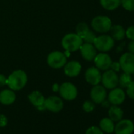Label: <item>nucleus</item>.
I'll return each instance as SVG.
<instances>
[{
    "label": "nucleus",
    "instance_id": "obj_12",
    "mask_svg": "<svg viewBox=\"0 0 134 134\" xmlns=\"http://www.w3.org/2000/svg\"><path fill=\"white\" fill-rule=\"evenodd\" d=\"M96 68L100 70H107L110 69L112 60L109 54L106 53H100L96 54L94 58Z\"/></svg>",
    "mask_w": 134,
    "mask_h": 134
},
{
    "label": "nucleus",
    "instance_id": "obj_33",
    "mask_svg": "<svg viewBox=\"0 0 134 134\" xmlns=\"http://www.w3.org/2000/svg\"><path fill=\"white\" fill-rule=\"evenodd\" d=\"M7 78L3 74H0V87H3L7 85Z\"/></svg>",
    "mask_w": 134,
    "mask_h": 134
},
{
    "label": "nucleus",
    "instance_id": "obj_32",
    "mask_svg": "<svg viewBox=\"0 0 134 134\" xmlns=\"http://www.w3.org/2000/svg\"><path fill=\"white\" fill-rule=\"evenodd\" d=\"M8 123V119L6 115L0 114V127H5Z\"/></svg>",
    "mask_w": 134,
    "mask_h": 134
},
{
    "label": "nucleus",
    "instance_id": "obj_23",
    "mask_svg": "<svg viewBox=\"0 0 134 134\" xmlns=\"http://www.w3.org/2000/svg\"><path fill=\"white\" fill-rule=\"evenodd\" d=\"M131 74L123 73L119 77H118V85L121 86V88H126L128 85L132 81V77L130 76Z\"/></svg>",
    "mask_w": 134,
    "mask_h": 134
},
{
    "label": "nucleus",
    "instance_id": "obj_18",
    "mask_svg": "<svg viewBox=\"0 0 134 134\" xmlns=\"http://www.w3.org/2000/svg\"><path fill=\"white\" fill-rule=\"evenodd\" d=\"M29 99L30 101V103L35 106L36 108L44 106V102H45V98L43 96V94L39 92V91H34L32 92H31L29 95Z\"/></svg>",
    "mask_w": 134,
    "mask_h": 134
},
{
    "label": "nucleus",
    "instance_id": "obj_16",
    "mask_svg": "<svg viewBox=\"0 0 134 134\" xmlns=\"http://www.w3.org/2000/svg\"><path fill=\"white\" fill-rule=\"evenodd\" d=\"M80 51L82 57L87 61H92L96 56V49L92 43H82Z\"/></svg>",
    "mask_w": 134,
    "mask_h": 134
},
{
    "label": "nucleus",
    "instance_id": "obj_36",
    "mask_svg": "<svg viewBox=\"0 0 134 134\" xmlns=\"http://www.w3.org/2000/svg\"><path fill=\"white\" fill-rule=\"evenodd\" d=\"M59 90V85L58 84H54L53 85V91L54 92H58Z\"/></svg>",
    "mask_w": 134,
    "mask_h": 134
},
{
    "label": "nucleus",
    "instance_id": "obj_27",
    "mask_svg": "<svg viewBox=\"0 0 134 134\" xmlns=\"http://www.w3.org/2000/svg\"><path fill=\"white\" fill-rule=\"evenodd\" d=\"M82 108L83 110L86 112V113H90V112H92L94 110H95V103H93L92 101H85L84 103H83V106H82Z\"/></svg>",
    "mask_w": 134,
    "mask_h": 134
},
{
    "label": "nucleus",
    "instance_id": "obj_14",
    "mask_svg": "<svg viewBox=\"0 0 134 134\" xmlns=\"http://www.w3.org/2000/svg\"><path fill=\"white\" fill-rule=\"evenodd\" d=\"M101 73L96 67H90L85 72V80L92 85H99L101 82Z\"/></svg>",
    "mask_w": 134,
    "mask_h": 134
},
{
    "label": "nucleus",
    "instance_id": "obj_2",
    "mask_svg": "<svg viewBox=\"0 0 134 134\" xmlns=\"http://www.w3.org/2000/svg\"><path fill=\"white\" fill-rule=\"evenodd\" d=\"M83 43V40L77 33L66 34L62 40V47L69 52L76 51L80 49Z\"/></svg>",
    "mask_w": 134,
    "mask_h": 134
},
{
    "label": "nucleus",
    "instance_id": "obj_3",
    "mask_svg": "<svg viewBox=\"0 0 134 134\" xmlns=\"http://www.w3.org/2000/svg\"><path fill=\"white\" fill-rule=\"evenodd\" d=\"M111 26V20L106 16H97L94 18L92 21V27L97 32H107L110 31Z\"/></svg>",
    "mask_w": 134,
    "mask_h": 134
},
{
    "label": "nucleus",
    "instance_id": "obj_4",
    "mask_svg": "<svg viewBox=\"0 0 134 134\" xmlns=\"http://www.w3.org/2000/svg\"><path fill=\"white\" fill-rule=\"evenodd\" d=\"M93 45L96 49L102 52H107L111 50L114 45V40L108 35H102L96 37Z\"/></svg>",
    "mask_w": 134,
    "mask_h": 134
},
{
    "label": "nucleus",
    "instance_id": "obj_31",
    "mask_svg": "<svg viewBox=\"0 0 134 134\" xmlns=\"http://www.w3.org/2000/svg\"><path fill=\"white\" fill-rule=\"evenodd\" d=\"M110 68L113 70V71H114V72H119L120 70H121V65H120V63H119V62H112V63H111V65H110Z\"/></svg>",
    "mask_w": 134,
    "mask_h": 134
},
{
    "label": "nucleus",
    "instance_id": "obj_25",
    "mask_svg": "<svg viewBox=\"0 0 134 134\" xmlns=\"http://www.w3.org/2000/svg\"><path fill=\"white\" fill-rule=\"evenodd\" d=\"M121 5L128 11H134V0H121Z\"/></svg>",
    "mask_w": 134,
    "mask_h": 134
},
{
    "label": "nucleus",
    "instance_id": "obj_21",
    "mask_svg": "<svg viewBox=\"0 0 134 134\" xmlns=\"http://www.w3.org/2000/svg\"><path fill=\"white\" fill-rule=\"evenodd\" d=\"M110 34H111L110 36L114 40H121L125 36V30L120 25H112L111 28H110Z\"/></svg>",
    "mask_w": 134,
    "mask_h": 134
},
{
    "label": "nucleus",
    "instance_id": "obj_35",
    "mask_svg": "<svg viewBox=\"0 0 134 134\" xmlns=\"http://www.w3.org/2000/svg\"><path fill=\"white\" fill-rule=\"evenodd\" d=\"M101 104L103 105V107H110V102H109V101H107V100L105 99V100H104V101H103V102Z\"/></svg>",
    "mask_w": 134,
    "mask_h": 134
},
{
    "label": "nucleus",
    "instance_id": "obj_19",
    "mask_svg": "<svg viewBox=\"0 0 134 134\" xmlns=\"http://www.w3.org/2000/svg\"><path fill=\"white\" fill-rule=\"evenodd\" d=\"M124 112L121 107H119L117 105H113L110 107L109 110H108V115L109 118L113 121H118L123 118Z\"/></svg>",
    "mask_w": 134,
    "mask_h": 134
},
{
    "label": "nucleus",
    "instance_id": "obj_20",
    "mask_svg": "<svg viewBox=\"0 0 134 134\" xmlns=\"http://www.w3.org/2000/svg\"><path fill=\"white\" fill-rule=\"evenodd\" d=\"M114 121H113L110 118H103L99 121V129L106 133H112L114 130Z\"/></svg>",
    "mask_w": 134,
    "mask_h": 134
},
{
    "label": "nucleus",
    "instance_id": "obj_24",
    "mask_svg": "<svg viewBox=\"0 0 134 134\" xmlns=\"http://www.w3.org/2000/svg\"><path fill=\"white\" fill-rule=\"evenodd\" d=\"M89 28H88V25L86 24V23H79L76 28V32H77V34L82 39V37L89 31Z\"/></svg>",
    "mask_w": 134,
    "mask_h": 134
},
{
    "label": "nucleus",
    "instance_id": "obj_28",
    "mask_svg": "<svg viewBox=\"0 0 134 134\" xmlns=\"http://www.w3.org/2000/svg\"><path fill=\"white\" fill-rule=\"evenodd\" d=\"M85 134H104V133L99 129V127H97V126H91V127H89L86 130Z\"/></svg>",
    "mask_w": 134,
    "mask_h": 134
},
{
    "label": "nucleus",
    "instance_id": "obj_22",
    "mask_svg": "<svg viewBox=\"0 0 134 134\" xmlns=\"http://www.w3.org/2000/svg\"><path fill=\"white\" fill-rule=\"evenodd\" d=\"M101 6L107 10H114L121 5V0H99Z\"/></svg>",
    "mask_w": 134,
    "mask_h": 134
},
{
    "label": "nucleus",
    "instance_id": "obj_15",
    "mask_svg": "<svg viewBox=\"0 0 134 134\" xmlns=\"http://www.w3.org/2000/svg\"><path fill=\"white\" fill-rule=\"evenodd\" d=\"M81 70V65L77 61H71L64 65V72L70 77H75L79 75Z\"/></svg>",
    "mask_w": 134,
    "mask_h": 134
},
{
    "label": "nucleus",
    "instance_id": "obj_5",
    "mask_svg": "<svg viewBox=\"0 0 134 134\" xmlns=\"http://www.w3.org/2000/svg\"><path fill=\"white\" fill-rule=\"evenodd\" d=\"M67 62L65 54L61 51H53L47 57V64L54 69H59L63 67Z\"/></svg>",
    "mask_w": 134,
    "mask_h": 134
},
{
    "label": "nucleus",
    "instance_id": "obj_17",
    "mask_svg": "<svg viewBox=\"0 0 134 134\" xmlns=\"http://www.w3.org/2000/svg\"><path fill=\"white\" fill-rule=\"evenodd\" d=\"M16 100V94L12 89H4L0 92V103L3 105H10Z\"/></svg>",
    "mask_w": 134,
    "mask_h": 134
},
{
    "label": "nucleus",
    "instance_id": "obj_10",
    "mask_svg": "<svg viewBox=\"0 0 134 134\" xmlns=\"http://www.w3.org/2000/svg\"><path fill=\"white\" fill-rule=\"evenodd\" d=\"M44 106L47 110L53 113H58L61 111L63 108V101L61 98L52 96L45 99Z\"/></svg>",
    "mask_w": 134,
    "mask_h": 134
},
{
    "label": "nucleus",
    "instance_id": "obj_30",
    "mask_svg": "<svg viewBox=\"0 0 134 134\" xmlns=\"http://www.w3.org/2000/svg\"><path fill=\"white\" fill-rule=\"evenodd\" d=\"M125 36L130 40H134V26H130L125 31Z\"/></svg>",
    "mask_w": 134,
    "mask_h": 134
},
{
    "label": "nucleus",
    "instance_id": "obj_9",
    "mask_svg": "<svg viewBox=\"0 0 134 134\" xmlns=\"http://www.w3.org/2000/svg\"><path fill=\"white\" fill-rule=\"evenodd\" d=\"M115 134H132L134 132V123L129 119H121L114 126Z\"/></svg>",
    "mask_w": 134,
    "mask_h": 134
},
{
    "label": "nucleus",
    "instance_id": "obj_11",
    "mask_svg": "<svg viewBox=\"0 0 134 134\" xmlns=\"http://www.w3.org/2000/svg\"><path fill=\"white\" fill-rule=\"evenodd\" d=\"M125 99V93L121 88H114L111 89L108 95V101L112 105H120Z\"/></svg>",
    "mask_w": 134,
    "mask_h": 134
},
{
    "label": "nucleus",
    "instance_id": "obj_7",
    "mask_svg": "<svg viewBox=\"0 0 134 134\" xmlns=\"http://www.w3.org/2000/svg\"><path fill=\"white\" fill-rule=\"evenodd\" d=\"M119 63L121 70L124 73L129 74H134V54L130 52L124 53L119 59Z\"/></svg>",
    "mask_w": 134,
    "mask_h": 134
},
{
    "label": "nucleus",
    "instance_id": "obj_1",
    "mask_svg": "<svg viewBox=\"0 0 134 134\" xmlns=\"http://www.w3.org/2000/svg\"><path fill=\"white\" fill-rule=\"evenodd\" d=\"M28 77L25 71L18 70L14 71L7 78V85L14 91L22 89L27 84Z\"/></svg>",
    "mask_w": 134,
    "mask_h": 134
},
{
    "label": "nucleus",
    "instance_id": "obj_26",
    "mask_svg": "<svg viewBox=\"0 0 134 134\" xmlns=\"http://www.w3.org/2000/svg\"><path fill=\"white\" fill-rule=\"evenodd\" d=\"M96 35L94 32H92L91 30H89L83 37H82V40L85 42V43H94V40L96 39Z\"/></svg>",
    "mask_w": 134,
    "mask_h": 134
},
{
    "label": "nucleus",
    "instance_id": "obj_13",
    "mask_svg": "<svg viewBox=\"0 0 134 134\" xmlns=\"http://www.w3.org/2000/svg\"><path fill=\"white\" fill-rule=\"evenodd\" d=\"M90 96L93 103H102L107 98V91L103 86L96 85L92 88L90 92Z\"/></svg>",
    "mask_w": 134,
    "mask_h": 134
},
{
    "label": "nucleus",
    "instance_id": "obj_29",
    "mask_svg": "<svg viewBox=\"0 0 134 134\" xmlns=\"http://www.w3.org/2000/svg\"><path fill=\"white\" fill-rule=\"evenodd\" d=\"M126 94L130 99H134V81H132L126 88Z\"/></svg>",
    "mask_w": 134,
    "mask_h": 134
},
{
    "label": "nucleus",
    "instance_id": "obj_6",
    "mask_svg": "<svg viewBox=\"0 0 134 134\" xmlns=\"http://www.w3.org/2000/svg\"><path fill=\"white\" fill-rule=\"evenodd\" d=\"M60 96L65 100H74L77 96V87L70 82L63 83L59 86Z\"/></svg>",
    "mask_w": 134,
    "mask_h": 134
},
{
    "label": "nucleus",
    "instance_id": "obj_34",
    "mask_svg": "<svg viewBox=\"0 0 134 134\" xmlns=\"http://www.w3.org/2000/svg\"><path fill=\"white\" fill-rule=\"evenodd\" d=\"M128 49H129V51L132 54H134V40H131L128 45Z\"/></svg>",
    "mask_w": 134,
    "mask_h": 134
},
{
    "label": "nucleus",
    "instance_id": "obj_8",
    "mask_svg": "<svg viewBox=\"0 0 134 134\" xmlns=\"http://www.w3.org/2000/svg\"><path fill=\"white\" fill-rule=\"evenodd\" d=\"M103 86L107 89H113L118 85V77L116 72L112 70H107L101 77Z\"/></svg>",
    "mask_w": 134,
    "mask_h": 134
}]
</instances>
